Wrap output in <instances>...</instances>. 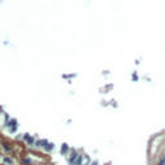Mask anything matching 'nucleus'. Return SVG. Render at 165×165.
Segmentation results:
<instances>
[{
  "label": "nucleus",
  "instance_id": "f257e3e1",
  "mask_svg": "<svg viewBox=\"0 0 165 165\" xmlns=\"http://www.w3.org/2000/svg\"><path fill=\"white\" fill-rule=\"evenodd\" d=\"M159 165H165V156L163 157V160H161V163L159 164Z\"/></svg>",
  "mask_w": 165,
  "mask_h": 165
}]
</instances>
